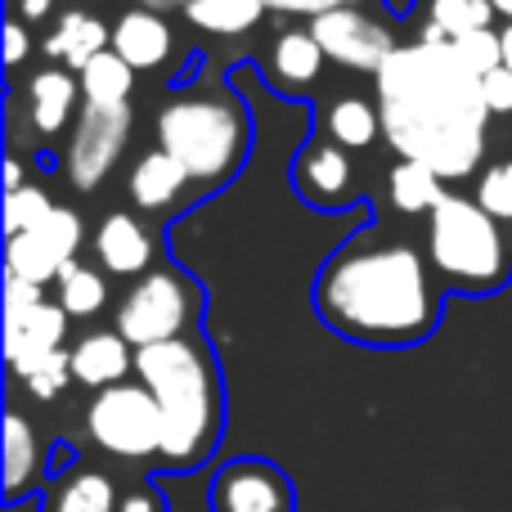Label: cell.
I'll use <instances>...</instances> for the list:
<instances>
[{
    "mask_svg": "<svg viewBox=\"0 0 512 512\" xmlns=\"http://www.w3.org/2000/svg\"><path fill=\"white\" fill-rule=\"evenodd\" d=\"M135 5H144V9H171V5H189V0H135Z\"/></svg>",
    "mask_w": 512,
    "mask_h": 512,
    "instance_id": "obj_40",
    "label": "cell"
},
{
    "mask_svg": "<svg viewBox=\"0 0 512 512\" xmlns=\"http://www.w3.org/2000/svg\"><path fill=\"white\" fill-rule=\"evenodd\" d=\"M310 32H315V41L324 45L328 59L351 68V72H378L382 63L396 54V36H391L373 14H364V5L310 18Z\"/></svg>",
    "mask_w": 512,
    "mask_h": 512,
    "instance_id": "obj_11",
    "label": "cell"
},
{
    "mask_svg": "<svg viewBox=\"0 0 512 512\" xmlns=\"http://www.w3.org/2000/svg\"><path fill=\"white\" fill-rule=\"evenodd\" d=\"M198 306V292L185 274L176 270H149L126 301L117 306V333L144 351V346H158V342H176L185 337V324L194 319Z\"/></svg>",
    "mask_w": 512,
    "mask_h": 512,
    "instance_id": "obj_7",
    "label": "cell"
},
{
    "mask_svg": "<svg viewBox=\"0 0 512 512\" xmlns=\"http://www.w3.org/2000/svg\"><path fill=\"white\" fill-rule=\"evenodd\" d=\"M77 81H81L86 104H126L135 90V68L108 45L104 54H95V59L77 72Z\"/></svg>",
    "mask_w": 512,
    "mask_h": 512,
    "instance_id": "obj_21",
    "label": "cell"
},
{
    "mask_svg": "<svg viewBox=\"0 0 512 512\" xmlns=\"http://www.w3.org/2000/svg\"><path fill=\"white\" fill-rule=\"evenodd\" d=\"M14 189H23V167L9 158V162H5V194H14Z\"/></svg>",
    "mask_w": 512,
    "mask_h": 512,
    "instance_id": "obj_37",
    "label": "cell"
},
{
    "mask_svg": "<svg viewBox=\"0 0 512 512\" xmlns=\"http://www.w3.org/2000/svg\"><path fill=\"white\" fill-rule=\"evenodd\" d=\"M27 50H32V41H27V27L18 23V18H9V23H5V63H9V68H23Z\"/></svg>",
    "mask_w": 512,
    "mask_h": 512,
    "instance_id": "obj_35",
    "label": "cell"
},
{
    "mask_svg": "<svg viewBox=\"0 0 512 512\" xmlns=\"http://www.w3.org/2000/svg\"><path fill=\"white\" fill-rule=\"evenodd\" d=\"M131 140V104H81V117L72 126L68 153H63V171L68 180L90 194L104 185V176L117 167Z\"/></svg>",
    "mask_w": 512,
    "mask_h": 512,
    "instance_id": "obj_9",
    "label": "cell"
},
{
    "mask_svg": "<svg viewBox=\"0 0 512 512\" xmlns=\"http://www.w3.org/2000/svg\"><path fill=\"white\" fill-rule=\"evenodd\" d=\"M378 113L387 144L409 162H423L436 176H472L486 158L490 104L481 77L459 59L454 41L396 45L387 63L373 72Z\"/></svg>",
    "mask_w": 512,
    "mask_h": 512,
    "instance_id": "obj_1",
    "label": "cell"
},
{
    "mask_svg": "<svg viewBox=\"0 0 512 512\" xmlns=\"http://www.w3.org/2000/svg\"><path fill=\"white\" fill-rule=\"evenodd\" d=\"M477 203L486 207L495 221H512V158H499L481 171L477 180Z\"/></svg>",
    "mask_w": 512,
    "mask_h": 512,
    "instance_id": "obj_31",
    "label": "cell"
},
{
    "mask_svg": "<svg viewBox=\"0 0 512 512\" xmlns=\"http://www.w3.org/2000/svg\"><path fill=\"white\" fill-rule=\"evenodd\" d=\"M50 212H54V203H50V194H45V189H36V185L14 189V194H5V234L14 239V234L41 225Z\"/></svg>",
    "mask_w": 512,
    "mask_h": 512,
    "instance_id": "obj_30",
    "label": "cell"
},
{
    "mask_svg": "<svg viewBox=\"0 0 512 512\" xmlns=\"http://www.w3.org/2000/svg\"><path fill=\"white\" fill-rule=\"evenodd\" d=\"M351 158L337 140H310L306 149L297 153V167H292V185L319 212H337L355 198L351 189Z\"/></svg>",
    "mask_w": 512,
    "mask_h": 512,
    "instance_id": "obj_13",
    "label": "cell"
},
{
    "mask_svg": "<svg viewBox=\"0 0 512 512\" xmlns=\"http://www.w3.org/2000/svg\"><path fill=\"white\" fill-rule=\"evenodd\" d=\"M387 189H391V203H396L400 212H414V216L418 212H432V207L450 194V189H445V176H436L432 167L409 162V158H400L396 167H391Z\"/></svg>",
    "mask_w": 512,
    "mask_h": 512,
    "instance_id": "obj_25",
    "label": "cell"
},
{
    "mask_svg": "<svg viewBox=\"0 0 512 512\" xmlns=\"http://www.w3.org/2000/svg\"><path fill=\"white\" fill-rule=\"evenodd\" d=\"M36 468H41V450H36V432L27 427L23 414L5 418V495L18 499L27 486L36 481Z\"/></svg>",
    "mask_w": 512,
    "mask_h": 512,
    "instance_id": "obj_27",
    "label": "cell"
},
{
    "mask_svg": "<svg viewBox=\"0 0 512 512\" xmlns=\"http://www.w3.org/2000/svg\"><path fill=\"white\" fill-rule=\"evenodd\" d=\"M212 512H292V486L274 463L239 459L212 481Z\"/></svg>",
    "mask_w": 512,
    "mask_h": 512,
    "instance_id": "obj_12",
    "label": "cell"
},
{
    "mask_svg": "<svg viewBox=\"0 0 512 512\" xmlns=\"http://www.w3.org/2000/svg\"><path fill=\"white\" fill-rule=\"evenodd\" d=\"M81 99V81H72L63 68H41L27 81V117L41 135H59L68 126L72 108Z\"/></svg>",
    "mask_w": 512,
    "mask_h": 512,
    "instance_id": "obj_19",
    "label": "cell"
},
{
    "mask_svg": "<svg viewBox=\"0 0 512 512\" xmlns=\"http://www.w3.org/2000/svg\"><path fill=\"white\" fill-rule=\"evenodd\" d=\"M122 512H153V499H144V495H131L126 499V508Z\"/></svg>",
    "mask_w": 512,
    "mask_h": 512,
    "instance_id": "obj_39",
    "label": "cell"
},
{
    "mask_svg": "<svg viewBox=\"0 0 512 512\" xmlns=\"http://www.w3.org/2000/svg\"><path fill=\"white\" fill-rule=\"evenodd\" d=\"M131 369H135V355L122 333H86L72 346V378L90 391L117 387Z\"/></svg>",
    "mask_w": 512,
    "mask_h": 512,
    "instance_id": "obj_16",
    "label": "cell"
},
{
    "mask_svg": "<svg viewBox=\"0 0 512 512\" xmlns=\"http://www.w3.org/2000/svg\"><path fill=\"white\" fill-rule=\"evenodd\" d=\"M351 5H369V0H265V9H274V14H297V18H319V14L351 9Z\"/></svg>",
    "mask_w": 512,
    "mask_h": 512,
    "instance_id": "obj_33",
    "label": "cell"
},
{
    "mask_svg": "<svg viewBox=\"0 0 512 512\" xmlns=\"http://www.w3.org/2000/svg\"><path fill=\"white\" fill-rule=\"evenodd\" d=\"M135 373L162 409V459L176 468H194L198 459H207L221 432V378L212 355L194 337H176L135 351Z\"/></svg>",
    "mask_w": 512,
    "mask_h": 512,
    "instance_id": "obj_3",
    "label": "cell"
},
{
    "mask_svg": "<svg viewBox=\"0 0 512 512\" xmlns=\"http://www.w3.org/2000/svg\"><path fill=\"white\" fill-rule=\"evenodd\" d=\"M81 234H86L81 216L68 212V207H54V212L45 216L41 225L14 234V239L5 243V270L18 274V279H27V283H41V288H45V283H54L72 261H77Z\"/></svg>",
    "mask_w": 512,
    "mask_h": 512,
    "instance_id": "obj_10",
    "label": "cell"
},
{
    "mask_svg": "<svg viewBox=\"0 0 512 512\" xmlns=\"http://www.w3.org/2000/svg\"><path fill=\"white\" fill-rule=\"evenodd\" d=\"M50 5H54V0H18V14L32 18V23H36V18L50 14Z\"/></svg>",
    "mask_w": 512,
    "mask_h": 512,
    "instance_id": "obj_36",
    "label": "cell"
},
{
    "mask_svg": "<svg viewBox=\"0 0 512 512\" xmlns=\"http://www.w3.org/2000/svg\"><path fill=\"white\" fill-rule=\"evenodd\" d=\"M45 512H117V490L99 472H68L54 481Z\"/></svg>",
    "mask_w": 512,
    "mask_h": 512,
    "instance_id": "obj_24",
    "label": "cell"
},
{
    "mask_svg": "<svg viewBox=\"0 0 512 512\" xmlns=\"http://www.w3.org/2000/svg\"><path fill=\"white\" fill-rule=\"evenodd\" d=\"M490 5H495V14H504L508 23H512V0H490Z\"/></svg>",
    "mask_w": 512,
    "mask_h": 512,
    "instance_id": "obj_41",
    "label": "cell"
},
{
    "mask_svg": "<svg viewBox=\"0 0 512 512\" xmlns=\"http://www.w3.org/2000/svg\"><path fill=\"white\" fill-rule=\"evenodd\" d=\"M108 45H113V32H108L104 23H99L95 14H86V9H68V14H59V23H54V32L45 36V50H50V59L68 63V68H86L95 54H104Z\"/></svg>",
    "mask_w": 512,
    "mask_h": 512,
    "instance_id": "obj_20",
    "label": "cell"
},
{
    "mask_svg": "<svg viewBox=\"0 0 512 512\" xmlns=\"http://www.w3.org/2000/svg\"><path fill=\"white\" fill-rule=\"evenodd\" d=\"M95 256L108 274H144V265H149V256H153V243L131 212H113V216H104L95 230Z\"/></svg>",
    "mask_w": 512,
    "mask_h": 512,
    "instance_id": "obj_17",
    "label": "cell"
},
{
    "mask_svg": "<svg viewBox=\"0 0 512 512\" xmlns=\"http://www.w3.org/2000/svg\"><path fill=\"white\" fill-rule=\"evenodd\" d=\"M495 5L490 0H432V18H427L423 36L427 41H463L472 32H486Z\"/></svg>",
    "mask_w": 512,
    "mask_h": 512,
    "instance_id": "obj_26",
    "label": "cell"
},
{
    "mask_svg": "<svg viewBox=\"0 0 512 512\" xmlns=\"http://www.w3.org/2000/svg\"><path fill=\"white\" fill-rule=\"evenodd\" d=\"M499 225L504 221H495L477 198L445 194L427 212V261L436 279L459 292L504 288L512 274V243Z\"/></svg>",
    "mask_w": 512,
    "mask_h": 512,
    "instance_id": "obj_5",
    "label": "cell"
},
{
    "mask_svg": "<svg viewBox=\"0 0 512 512\" xmlns=\"http://www.w3.org/2000/svg\"><path fill=\"white\" fill-rule=\"evenodd\" d=\"M481 90H486L490 113H499V117L512 113V72H508V68L486 72V77H481Z\"/></svg>",
    "mask_w": 512,
    "mask_h": 512,
    "instance_id": "obj_34",
    "label": "cell"
},
{
    "mask_svg": "<svg viewBox=\"0 0 512 512\" xmlns=\"http://www.w3.org/2000/svg\"><path fill=\"white\" fill-rule=\"evenodd\" d=\"M265 0H189L185 18L198 27V32L212 36H243L261 23Z\"/></svg>",
    "mask_w": 512,
    "mask_h": 512,
    "instance_id": "obj_23",
    "label": "cell"
},
{
    "mask_svg": "<svg viewBox=\"0 0 512 512\" xmlns=\"http://www.w3.org/2000/svg\"><path fill=\"white\" fill-rule=\"evenodd\" d=\"M185 185H189V171L180 167L167 149L144 153L131 167V176H126V194H131V203L140 207V212H162V207H171L185 194Z\"/></svg>",
    "mask_w": 512,
    "mask_h": 512,
    "instance_id": "obj_18",
    "label": "cell"
},
{
    "mask_svg": "<svg viewBox=\"0 0 512 512\" xmlns=\"http://www.w3.org/2000/svg\"><path fill=\"white\" fill-rule=\"evenodd\" d=\"M324 45L315 41V32L310 27H288V32H279L270 45H265V59H261V72L265 81H270L274 90H306L310 81L319 77V68H324Z\"/></svg>",
    "mask_w": 512,
    "mask_h": 512,
    "instance_id": "obj_14",
    "label": "cell"
},
{
    "mask_svg": "<svg viewBox=\"0 0 512 512\" xmlns=\"http://www.w3.org/2000/svg\"><path fill=\"white\" fill-rule=\"evenodd\" d=\"M324 126H328V140H337L342 149H369V144L378 140V131H382V113L369 104V99L342 95V99L328 104Z\"/></svg>",
    "mask_w": 512,
    "mask_h": 512,
    "instance_id": "obj_22",
    "label": "cell"
},
{
    "mask_svg": "<svg viewBox=\"0 0 512 512\" xmlns=\"http://www.w3.org/2000/svg\"><path fill=\"white\" fill-rule=\"evenodd\" d=\"M54 283H59V306L68 310L72 319H90V315H99V310H104V301H108V283H104V274L90 270V265H81V261H72Z\"/></svg>",
    "mask_w": 512,
    "mask_h": 512,
    "instance_id": "obj_28",
    "label": "cell"
},
{
    "mask_svg": "<svg viewBox=\"0 0 512 512\" xmlns=\"http://www.w3.org/2000/svg\"><path fill=\"white\" fill-rule=\"evenodd\" d=\"M158 149H167L189 180L216 189L239 176L252 149V122L230 95H176L158 113Z\"/></svg>",
    "mask_w": 512,
    "mask_h": 512,
    "instance_id": "obj_4",
    "label": "cell"
},
{
    "mask_svg": "<svg viewBox=\"0 0 512 512\" xmlns=\"http://www.w3.org/2000/svg\"><path fill=\"white\" fill-rule=\"evenodd\" d=\"M86 432L104 454L117 459H153L162 454V409L144 382H117L95 391L86 405Z\"/></svg>",
    "mask_w": 512,
    "mask_h": 512,
    "instance_id": "obj_6",
    "label": "cell"
},
{
    "mask_svg": "<svg viewBox=\"0 0 512 512\" xmlns=\"http://www.w3.org/2000/svg\"><path fill=\"white\" fill-rule=\"evenodd\" d=\"M113 50L122 54L135 72L140 68H162V63L171 59V50H176V36H171L167 18H162L158 9L135 5L113 23Z\"/></svg>",
    "mask_w": 512,
    "mask_h": 512,
    "instance_id": "obj_15",
    "label": "cell"
},
{
    "mask_svg": "<svg viewBox=\"0 0 512 512\" xmlns=\"http://www.w3.org/2000/svg\"><path fill=\"white\" fill-rule=\"evenodd\" d=\"M18 382L32 391L36 400H54L63 387L72 382V351H54V355H41L36 364L18 369Z\"/></svg>",
    "mask_w": 512,
    "mask_h": 512,
    "instance_id": "obj_29",
    "label": "cell"
},
{
    "mask_svg": "<svg viewBox=\"0 0 512 512\" xmlns=\"http://www.w3.org/2000/svg\"><path fill=\"white\" fill-rule=\"evenodd\" d=\"M454 50H459V59L468 63L477 77H486V72H495V68H504V45H499V32H472V36H463V41H454Z\"/></svg>",
    "mask_w": 512,
    "mask_h": 512,
    "instance_id": "obj_32",
    "label": "cell"
},
{
    "mask_svg": "<svg viewBox=\"0 0 512 512\" xmlns=\"http://www.w3.org/2000/svg\"><path fill=\"white\" fill-rule=\"evenodd\" d=\"M68 337V310L59 301H45L41 283H27L5 274V360L9 369H27L41 355L63 351Z\"/></svg>",
    "mask_w": 512,
    "mask_h": 512,
    "instance_id": "obj_8",
    "label": "cell"
},
{
    "mask_svg": "<svg viewBox=\"0 0 512 512\" xmlns=\"http://www.w3.org/2000/svg\"><path fill=\"white\" fill-rule=\"evenodd\" d=\"M499 45H504V68L512 72V23H504V32H499Z\"/></svg>",
    "mask_w": 512,
    "mask_h": 512,
    "instance_id": "obj_38",
    "label": "cell"
},
{
    "mask_svg": "<svg viewBox=\"0 0 512 512\" xmlns=\"http://www.w3.org/2000/svg\"><path fill=\"white\" fill-rule=\"evenodd\" d=\"M432 265L409 243L351 239L315 279V310L333 333L364 346L423 342L441 319Z\"/></svg>",
    "mask_w": 512,
    "mask_h": 512,
    "instance_id": "obj_2",
    "label": "cell"
}]
</instances>
